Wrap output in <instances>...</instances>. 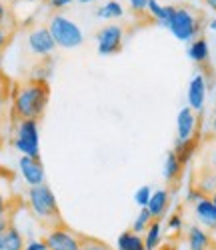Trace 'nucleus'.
Masks as SVG:
<instances>
[{
  "label": "nucleus",
  "instance_id": "nucleus-43",
  "mask_svg": "<svg viewBox=\"0 0 216 250\" xmlns=\"http://www.w3.org/2000/svg\"><path fill=\"white\" fill-rule=\"evenodd\" d=\"M28 2H40V0H28Z\"/></svg>",
  "mask_w": 216,
  "mask_h": 250
},
{
  "label": "nucleus",
  "instance_id": "nucleus-32",
  "mask_svg": "<svg viewBox=\"0 0 216 250\" xmlns=\"http://www.w3.org/2000/svg\"><path fill=\"white\" fill-rule=\"evenodd\" d=\"M10 216H12V214H2V216H0V234H2L6 228L12 224V218H10Z\"/></svg>",
  "mask_w": 216,
  "mask_h": 250
},
{
  "label": "nucleus",
  "instance_id": "nucleus-18",
  "mask_svg": "<svg viewBox=\"0 0 216 250\" xmlns=\"http://www.w3.org/2000/svg\"><path fill=\"white\" fill-rule=\"evenodd\" d=\"M144 238V246L146 250H158L162 244V222L160 220H152L150 226L146 228V232L142 234Z\"/></svg>",
  "mask_w": 216,
  "mask_h": 250
},
{
  "label": "nucleus",
  "instance_id": "nucleus-15",
  "mask_svg": "<svg viewBox=\"0 0 216 250\" xmlns=\"http://www.w3.org/2000/svg\"><path fill=\"white\" fill-rule=\"evenodd\" d=\"M188 58L194 62V64H206L208 58H210V46H208V40L204 36H198L194 38L188 50H186Z\"/></svg>",
  "mask_w": 216,
  "mask_h": 250
},
{
  "label": "nucleus",
  "instance_id": "nucleus-16",
  "mask_svg": "<svg viewBox=\"0 0 216 250\" xmlns=\"http://www.w3.org/2000/svg\"><path fill=\"white\" fill-rule=\"evenodd\" d=\"M24 238L22 232L14 224H10L6 230L0 234V250H24Z\"/></svg>",
  "mask_w": 216,
  "mask_h": 250
},
{
  "label": "nucleus",
  "instance_id": "nucleus-40",
  "mask_svg": "<svg viewBox=\"0 0 216 250\" xmlns=\"http://www.w3.org/2000/svg\"><path fill=\"white\" fill-rule=\"evenodd\" d=\"M80 4H92V2H98V0H76Z\"/></svg>",
  "mask_w": 216,
  "mask_h": 250
},
{
  "label": "nucleus",
  "instance_id": "nucleus-47",
  "mask_svg": "<svg viewBox=\"0 0 216 250\" xmlns=\"http://www.w3.org/2000/svg\"><path fill=\"white\" fill-rule=\"evenodd\" d=\"M78 250H82V248H78Z\"/></svg>",
  "mask_w": 216,
  "mask_h": 250
},
{
  "label": "nucleus",
  "instance_id": "nucleus-8",
  "mask_svg": "<svg viewBox=\"0 0 216 250\" xmlns=\"http://www.w3.org/2000/svg\"><path fill=\"white\" fill-rule=\"evenodd\" d=\"M26 46L32 54L36 56H42V58H46V56H52L54 50L58 48L56 42H54V38L48 30V26H36L28 32L26 36Z\"/></svg>",
  "mask_w": 216,
  "mask_h": 250
},
{
  "label": "nucleus",
  "instance_id": "nucleus-24",
  "mask_svg": "<svg viewBox=\"0 0 216 250\" xmlns=\"http://www.w3.org/2000/svg\"><path fill=\"white\" fill-rule=\"evenodd\" d=\"M80 248L82 250H110L106 242L98 240V238H90V236H84L80 234Z\"/></svg>",
  "mask_w": 216,
  "mask_h": 250
},
{
  "label": "nucleus",
  "instance_id": "nucleus-38",
  "mask_svg": "<svg viewBox=\"0 0 216 250\" xmlns=\"http://www.w3.org/2000/svg\"><path fill=\"white\" fill-rule=\"evenodd\" d=\"M208 26H210V30H214V32H216V18H212V20H210Z\"/></svg>",
  "mask_w": 216,
  "mask_h": 250
},
{
  "label": "nucleus",
  "instance_id": "nucleus-27",
  "mask_svg": "<svg viewBox=\"0 0 216 250\" xmlns=\"http://www.w3.org/2000/svg\"><path fill=\"white\" fill-rule=\"evenodd\" d=\"M204 196H206V194H204V192H200V190L196 188V186H190V190L186 192V202H188V204H196V202H198V200H202Z\"/></svg>",
  "mask_w": 216,
  "mask_h": 250
},
{
  "label": "nucleus",
  "instance_id": "nucleus-26",
  "mask_svg": "<svg viewBox=\"0 0 216 250\" xmlns=\"http://www.w3.org/2000/svg\"><path fill=\"white\" fill-rule=\"evenodd\" d=\"M182 226H184V220H182V216L176 212V214H170L168 216V220H166V228L170 232H182Z\"/></svg>",
  "mask_w": 216,
  "mask_h": 250
},
{
  "label": "nucleus",
  "instance_id": "nucleus-35",
  "mask_svg": "<svg viewBox=\"0 0 216 250\" xmlns=\"http://www.w3.org/2000/svg\"><path fill=\"white\" fill-rule=\"evenodd\" d=\"M6 42H8V34L2 26H0V52H2V48L6 46Z\"/></svg>",
  "mask_w": 216,
  "mask_h": 250
},
{
  "label": "nucleus",
  "instance_id": "nucleus-41",
  "mask_svg": "<svg viewBox=\"0 0 216 250\" xmlns=\"http://www.w3.org/2000/svg\"><path fill=\"white\" fill-rule=\"evenodd\" d=\"M210 200H212V202H214V204H216V190H214V192H212V194H210Z\"/></svg>",
  "mask_w": 216,
  "mask_h": 250
},
{
  "label": "nucleus",
  "instance_id": "nucleus-45",
  "mask_svg": "<svg viewBox=\"0 0 216 250\" xmlns=\"http://www.w3.org/2000/svg\"><path fill=\"white\" fill-rule=\"evenodd\" d=\"M158 250H170V248H158Z\"/></svg>",
  "mask_w": 216,
  "mask_h": 250
},
{
  "label": "nucleus",
  "instance_id": "nucleus-42",
  "mask_svg": "<svg viewBox=\"0 0 216 250\" xmlns=\"http://www.w3.org/2000/svg\"><path fill=\"white\" fill-rule=\"evenodd\" d=\"M0 66H2V52H0Z\"/></svg>",
  "mask_w": 216,
  "mask_h": 250
},
{
  "label": "nucleus",
  "instance_id": "nucleus-37",
  "mask_svg": "<svg viewBox=\"0 0 216 250\" xmlns=\"http://www.w3.org/2000/svg\"><path fill=\"white\" fill-rule=\"evenodd\" d=\"M204 4H206V6L216 14V0H204Z\"/></svg>",
  "mask_w": 216,
  "mask_h": 250
},
{
  "label": "nucleus",
  "instance_id": "nucleus-21",
  "mask_svg": "<svg viewBox=\"0 0 216 250\" xmlns=\"http://www.w3.org/2000/svg\"><path fill=\"white\" fill-rule=\"evenodd\" d=\"M174 10V6H162L158 0H148V8L146 12L150 14V18L156 20L160 26H166V22L170 20V14Z\"/></svg>",
  "mask_w": 216,
  "mask_h": 250
},
{
  "label": "nucleus",
  "instance_id": "nucleus-19",
  "mask_svg": "<svg viewBox=\"0 0 216 250\" xmlns=\"http://www.w3.org/2000/svg\"><path fill=\"white\" fill-rule=\"evenodd\" d=\"M116 250H146L144 238L132 230H124L116 240Z\"/></svg>",
  "mask_w": 216,
  "mask_h": 250
},
{
  "label": "nucleus",
  "instance_id": "nucleus-23",
  "mask_svg": "<svg viewBox=\"0 0 216 250\" xmlns=\"http://www.w3.org/2000/svg\"><path fill=\"white\" fill-rule=\"evenodd\" d=\"M152 220H154V218H152V214H150L148 208H140V212H138L136 220L132 222V228H130V230L142 236V234L146 232V228L150 226V222H152Z\"/></svg>",
  "mask_w": 216,
  "mask_h": 250
},
{
  "label": "nucleus",
  "instance_id": "nucleus-25",
  "mask_svg": "<svg viewBox=\"0 0 216 250\" xmlns=\"http://www.w3.org/2000/svg\"><path fill=\"white\" fill-rule=\"evenodd\" d=\"M152 188L150 186H140V188L134 192V202L138 204V208H146L150 202V196H152Z\"/></svg>",
  "mask_w": 216,
  "mask_h": 250
},
{
  "label": "nucleus",
  "instance_id": "nucleus-12",
  "mask_svg": "<svg viewBox=\"0 0 216 250\" xmlns=\"http://www.w3.org/2000/svg\"><path fill=\"white\" fill-rule=\"evenodd\" d=\"M194 214H196L198 222L206 230H216V204L210 200V196H204L194 204Z\"/></svg>",
  "mask_w": 216,
  "mask_h": 250
},
{
  "label": "nucleus",
  "instance_id": "nucleus-10",
  "mask_svg": "<svg viewBox=\"0 0 216 250\" xmlns=\"http://www.w3.org/2000/svg\"><path fill=\"white\" fill-rule=\"evenodd\" d=\"M206 90H208V84H206V78L202 72H196L190 82H188V92H186V98H188V106L194 110V112H200L204 108V102H206Z\"/></svg>",
  "mask_w": 216,
  "mask_h": 250
},
{
  "label": "nucleus",
  "instance_id": "nucleus-6",
  "mask_svg": "<svg viewBox=\"0 0 216 250\" xmlns=\"http://www.w3.org/2000/svg\"><path fill=\"white\" fill-rule=\"evenodd\" d=\"M124 30L118 24H106L96 32V50L100 56H114L122 50Z\"/></svg>",
  "mask_w": 216,
  "mask_h": 250
},
{
  "label": "nucleus",
  "instance_id": "nucleus-39",
  "mask_svg": "<svg viewBox=\"0 0 216 250\" xmlns=\"http://www.w3.org/2000/svg\"><path fill=\"white\" fill-rule=\"evenodd\" d=\"M210 128H212V134L216 136V116L212 118V124H210Z\"/></svg>",
  "mask_w": 216,
  "mask_h": 250
},
{
  "label": "nucleus",
  "instance_id": "nucleus-44",
  "mask_svg": "<svg viewBox=\"0 0 216 250\" xmlns=\"http://www.w3.org/2000/svg\"><path fill=\"white\" fill-rule=\"evenodd\" d=\"M210 250H216V244H214V246H212V248H210Z\"/></svg>",
  "mask_w": 216,
  "mask_h": 250
},
{
  "label": "nucleus",
  "instance_id": "nucleus-30",
  "mask_svg": "<svg viewBox=\"0 0 216 250\" xmlns=\"http://www.w3.org/2000/svg\"><path fill=\"white\" fill-rule=\"evenodd\" d=\"M74 2V0H48V4L54 8V10H62V8H66Z\"/></svg>",
  "mask_w": 216,
  "mask_h": 250
},
{
  "label": "nucleus",
  "instance_id": "nucleus-36",
  "mask_svg": "<svg viewBox=\"0 0 216 250\" xmlns=\"http://www.w3.org/2000/svg\"><path fill=\"white\" fill-rule=\"evenodd\" d=\"M210 162H212V168H210V170L216 174V146H214L212 152H210Z\"/></svg>",
  "mask_w": 216,
  "mask_h": 250
},
{
  "label": "nucleus",
  "instance_id": "nucleus-5",
  "mask_svg": "<svg viewBox=\"0 0 216 250\" xmlns=\"http://www.w3.org/2000/svg\"><path fill=\"white\" fill-rule=\"evenodd\" d=\"M14 148L30 158H40V128H38V120L26 118V120H18L16 124V134H14Z\"/></svg>",
  "mask_w": 216,
  "mask_h": 250
},
{
  "label": "nucleus",
  "instance_id": "nucleus-4",
  "mask_svg": "<svg viewBox=\"0 0 216 250\" xmlns=\"http://www.w3.org/2000/svg\"><path fill=\"white\" fill-rule=\"evenodd\" d=\"M166 28L180 42H192L200 34V18L184 6H174V10L170 14V20L166 22Z\"/></svg>",
  "mask_w": 216,
  "mask_h": 250
},
{
  "label": "nucleus",
  "instance_id": "nucleus-13",
  "mask_svg": "<svg viewBox=\"0 0 216 250\" xmlns=\"http://www.w3.org/2000/svg\"><path fill=\"white\" fill-rule=\"evenodd\" d=\"M186 242H188V250H210L216 242L214 238L208 234L206 228L192 224L188 226V234H186Z\"/></svg>",
  "mask_w": 216,
  "mask_h": 250
},
{
  "label": "nucleus",
  "instance_id": "nucleus-34",
  "mask_svg": "<svg viewBox=\"0 0 216 250\" xmlns=\"http://www.w3.org/2000/svg\"><path fill=\"white\" fill-rule=\"evenodd\" d=\"M4 108H6V94H4V88L0 86V118L4 114Z\"/></svg>",
  "mask_w": 216,
  "mask_h": 250
},
{
  "label": "nucleus",
  "instance_id": "nucleus-1",
  "mask_svg": "<svg viewBox=\"0 0 216 250\" xmlns=\"http://www.w3.org/2000/svg\"><path fill=\"white\" fill-rule=\"evenodd\" d=\"M50 100V90L46 82L40 80H28L24 84H20L14 90L12 96V116L18 120H40V116L44 114L46 106Z\"/></svg>",
  "mask_w": 216,
  "mask_h": 250
},
{
  "label": "nucleus",
  "instance_id": "nucleus-46",
  "mask_svg": "<svg viewBox=\"0 0 216 250\" xmlns=\"http://www.w3.org/2000/svg\"><path fill=\"white\" fill-rule=\"evenodd\" d=\"M214 116H216V106H214Z\"/></svg>",
  "mask_w": 216,
  "mask_h": 250
},
{
  "label": "nucleus",
  "instance_id": "nucleus-14",
  "mask_svg": "<svg viewBox=\"0 0 216 250\" xmlns=\"http://www.w3.org/2000/svg\"><path fill=\"white\" fill-rule=\"evenodd\" d=\"M168 204H170V194L166 188H158L152 192V196H150V202H148V210L150 214H152L154 220H162V216L166 214L168 210Z\"/></svg>",
  "mask_w": 216,
  "mask_h": 250
},
{
  "label": "nucleus",
  "instance_id": "nucleus-33",
  "mask_svg": "<svg viewBox=\"0 0 216 250\" xmlns=\"http://www.w3.org/2000/svg\"><path fill=\"white\" fill-rule=\"evenodd\" d=\"M8 180H12V174H10V172H4L2 168H0V194H4V192H2V186H4Z\"/></svg>",
  "mask_w": 216,
  "mask_h": 250
},
{
  "label": "nucleus",
  "instance_id": "nucleus-7",
  "mask_svg": "<svg viewBox=\"0 0 216 250\" xmlns=\"http://www.w3.org/2000/svg\"><path fill=\"white\" fill-rule=\"evenodd\" d=\"M46 250H78L80 248V234H74L68 226L54 224L44 236Z\"/></svg>",
  "mask_w": 216,
  "mask_h": 250
},
{
  "label": "nucleus",
  "instance_id": "nucleus-20",
  "mask_svg": "<svg viewBox=\"0 0 216 250\" xmlns=\"http://www.w3.org/2000/svg\"><path fill=\"white\" fill-rule=\"evenodd\" d=\"M94 16L100 20H118L124 16V6L118 2V0H108V2H104L102 6L96 8Z\"/></svg>",
  "mask_w": 216,
  "mask_h": 250
},
{
  "label": "nucleus",
  "instance_id": "nucleus-11",
  "mask_svg": "<svg viewBox=\"0 0 216 250\" xmlns=\"http://www.w3.org/2000/svg\"><path fill=\"white\" fill-rule=\"evenodd\" d=\"M196 126H198V116L190 106L180 108L178 116H176V140L186 142L192 140L196 134Z\"/></svg>",
  "mask_w": 216,
  "mask_h": 250
},
{
  "label": "nucleus",
  "instance_id": "nucleus-22",
  "mask_svg": "<svg viewBox=\"0 0 216 250\" xmlns=\"http://www.w3.org/2000/svg\"><path fill=\"white\" fill-rule=\"evenodd\" d=\"M196 146H198L196 138L186 140V142L176 140V144H174V152H176V156H178V160H180L182 164H188V162L192 160L194 152H196Z\"/></svg>",
  "mask_w": 216,
  "mask_h": 250
},
{
  "label": "nucleus",
  "instance_id": "nucleus-17",
  "mask_svg": "<svg viewBox=\"0 0 216 250\" xmlns=\"http://www.w3.org/2000/svg\"><path fill=\"white\" fill-rule=\"evenodd\" d=\"M182 166H184V164L178 160L176 152L170 150V152L166 154V158H164V170H162L164 180H166V182H176V180L180 178V174H182Z\"/></svg>",
  "mask_w": 216,
  "mask_h": 250
},
{
  "label": "nucleus",
  "instance_id": "nucleus-9",
  "mask_svg": "<svg viewBox=\"0 0 216 250\" xmlns=\"http://www.w3.org/2000/svg\"><path fill=\"white\" fill-rule=\"evenodd\" d=\"M18 170L28 186H38V184L46 182V172H44V166H42L40 158L20 156L18 158Z\"/></svg>",
  "mask_w": 216,
  "mask_h": 250
},
{
  "label": "nucleus",
  "instance_id": "nucleus-31",
  "mask_svg": "<svg viewBox=\"0 0 216 250\" xmlns=\"http://www.w3.org/2000/svg\"><path fill=\"white\" fill-rule=\"evenodd\" d=\"M24 250H46V244H44V240H30L24 246Z\"/></svg>",
  "mask_w": 216,
  "mask_h": 250
},
{
  "label": "nucleus",
  "instance_id": "nucleus-2",
  "mask_svg": "<svg viewBox=\"0 0 216 250\" xmlns=\"http://www.w3.org/2000/svg\"><path fill=\"white\" fill-rule=\"evenodd\" d=\"M26 200L30 210L34 212V216H38L40 220H50L54 224H60V208H58V200L52 192V188L44 182L38 186H28L26 192Z\"/></svg>",
  "mask_w": 216,
  "mask_h": 250
},
{
  "label": "nucleus",
  "instance_id": "nucleus-29",
  "mask_svg": "<svg viewBox=\"0 0 216 250\" xmlns=\"http://www.w3.org/2000/svg\"><path fill=\"white\" fill-rule=\"evenodd\" d=\"M128 4L134 12H146L148 8V0H128Z\"/></svg>",
  "mask_w": 216,
  "mask_h": 250
},
{
  "label": "nucleus",
  "instance_id": "nucleus-28",
  "mask_svg": "<svg viewBox=\"0 0 216 250\" xmlns=\"http://www.w3.org/2000/svg\"><path fill=\"white\" fill-rule=\"evenodd\" d=\"M2 214H12V200L8 194H0V216Z\"/></svg>",
  "mask_w": 216,
  "mask_h": 250
},
{
  "label": "nucleus",
  "instance_id": "nucleus-3",
  "mask_svg": "<svg viewBox=\"0 0 216 250\" xmlns=\"http://www.w3.org/2000/svg\"><path fill=\"white\" fill-rule=\"evenodd\" d=\"M48 30L54 38V42L58 48H64V50H70V48H78L82 46L84 42V32L82 28L70 20L68 16H64L60 12L52 14L50 20H48Z\"/></svg>",
  "mask_w": 216,
  "mask_h": 250
}]
</instances>
